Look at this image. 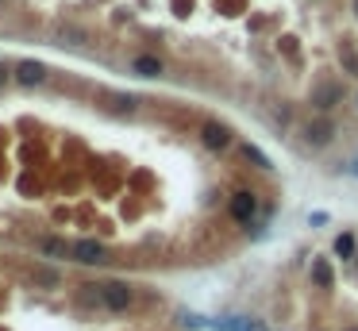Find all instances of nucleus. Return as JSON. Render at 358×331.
Returning a JSON list of instances; mask_svg holds the SVG:
<instances>
[{"label":"nucleus","mask_w":358,"mask_h":331,"mask_svg":"<svg viewBox=\"0 0 358 331\" xmlns=\"http://www.w3.org/2000/svg\"><path fill=\"white\" fill-rule=\"evenodd\" d=\"M97 300H100V308H104V312L124 316L127 308L135 305V289L124 282V277H108V282L97 285Z\"/></svg>","instance_id":"obj_1"},{"label":"nucleus","mask_w":358,"mask_h":331,"mask_svg":"<svg viewBox=\"0 0 358 331\" xmlns=\"http://www.w3.org/2000/svg\"><path fill=\"white\" fill-rule=\"evenodd\" d=\"M70 262H77V266H104V262H112V250L104 247L100 239H74V243H70Z\"/></svg>","instance_id":"obj_2"},{"label":"nucleus","mask_w":358,"mask_h":331,"mask_svg":"<svg viewBox=\"0 0 358 331\" xmlns=\"http://www.w3.org/2000/svg\"><path fill=\"white\" fill-rule=\"evenodd\" d=\"M227 212H231L235 224L250 227V224H254V216H259V193L235 189V193H231V200H227Z\"/></svg>","instance_id":"obj_3"},{"label":"nucleus","mask_w":358,"mask_h":331,"mask_svg":"<svg viewBox=\"0 0 358 331\" xmlns=\"http://www.w3.org/2000/svg\"><path fill=\"white\" fill-rule=\"evenodd\" d=\"M200 143H204V150H212V154H224L235 143V131L227 124H220V120H209V124L200 127Z\"/></svg>","instance_id":"obj_4"},{"label":"nucleus","mask_w":358,"mask_h":331,"mask_svg":"<svg viewBox=\"0 0 358 331\" xmlns=\"http://www.w3.org/2000/svg\"><path fill=\"white\" fill-rule=\"evenodd\" d=\"M47 74H50V70L42 66V62H35V58H24V62H16V66H12V81L24 85V89L42 85V81H47Z\"/></svg>","instance_id":"obj_5"},{"label":"nucleus","mask_w":358,"mask_h":331,"mask_svg":"<svg viewBox=\"0 0 358 331\" xmlns=\"http://www.w3.org/2000/svg\"><path fill=\"white\" fill-rule=\"evenodd\" d=\"M335 139V124H332V116H312L309 124H304V143L309 147H327V143Z\"/></svg>","instance_id":"obj_6"},{"label":"nucleus","mask_w":358,"mask_h":331,"mask_svg":"<svg viewBox=\"0 0 358 331\" xmlns=\"http://www.w3.org/2000/svg\"><path fill=\"white\" fill-rule=\"evenodd\" d=\"M35 255H42L47 262H62L70 258V243L62 235H35Z\"/></svg>","instance_id":"obj_7"},{"label":"nucleus","mask_w":358,"mask_h":331,"mask_svg":"<svg viewBox=\"0 0 358 331\" xmlns=\"http://www.w3.org/2000/svg\"><path fill=\"white\" fill-rule=\"evenodd\" d=\"M31 282H35V289H62V270L54 262H35Z\"/></svg>","instance_id":"obj_8"},{"label":"nucleus","mask_w":358,"mask_h":331,"mask_svg":"<svg viewBox=\"0 0 358 331\" xmlns=\"http://www.w3.org/2000/svg\"><path fill=\"white\" fill-rule=\"evenodd\" d=\"M127 70L139 74V77H162V74H166V62H162L158 54H135Z\"/></svg>","instance_id":"obj_9"},{"label":"nucleus","mask_w":358,"mask_h":331,"mask_svg":"<svg viewBox=\"0 0 358 331\" xmlns=\"http://www.w3.org/2000/svg\"><path fill=\"white\" fill-rule=\"evenodd\" d=\"M312 285H316V289H332L335 285V270H332V262H327V255L312 262Z\"/></svg>","instance_id":"obj_10"},{"label":"nucleus","mask_w":358,"mask_h":331,"mask_svg":"<svg viewBox=\"0 0 358 331\" xmlns=\"http://www.w3.org/2000/svg\"><path fill=\"white\" fill-rule=\"evenodd\" d=\"M239 154L247 158V162L254 166V170H266V174L274 170V162H270V154H266V150H259L254 143H239Z\"/></svg>","instance_id":"obj_11"},{"label":"nucleus","mask_w":358,"mask_h":331,"mask_svg":"<svg viewBox=\"0 0 358 331\" xmlns=\"http://www.w3.org/2000/svg\"><path fill=\"white\" fill-rule=\"evenodd\" d=\"M355 255H358V235L355 232L335 235V258H355Z\"/></svg>","instance_id":"obj_12"},{"label":"nucleus","mask_w":358,"mask_h":331,"mask_svg":"<svg viewBox=\"0 0 358 331\" xmlns=\"http://www.w3.org/2000/svg\"><path fill=\"white\" fill-rule=\"evenodd\" d=\"M339 97H343V89H339V85H324V89L316 92V108H320V112H327V108H332L327 100H339Z\"/></svg>","instance_id":"obj_13"},{"label":"nucleus","mask_w":358,"mask_h":331,"mask_svg":"<svg viewBox=\"0 0 358 331\" xmlns=\"http://www.w3.org/2000/svg\"><path fill=\"white\" fill-rule=\"evenodd\" d=\"M216 328L220 331H250V320H247V316H224Z\"/></svg>","instance_id":"obj_14"},{"label":"nucleus","mask_w":358,"mask_h":331,"mask_svg":"<svg viewBox=\"0 0 358 331\" xmlns=\"http://www.w3.org/2000/svg\"><path fill=\"white\" fill-rule=\"evenodd\" d=\"M58 39H70V47H85V39H89V35L77 31V27H58Z\"/></svg>","instance_id":"obj_15"},{"label":"nucleus","mask_w":358,"mask_h":331,"mask_svg":"<svg viewBox=\"0 0 358 331\" xmlns=\"http://www.w3.org/2000/svg\"><path fill=\"white\" fill-rule=\"evenodd\" d=\"M339 58H343V70L358 77V58H355V54H350V47H343V50H339Z\"/></svg>","instance_id":"obj_16"},{"label":"nucleus","mask_w":358,"mask_h":331,"mask_svg":"<svg viewBox=\"0 0 358 331\" xmlns=\"http://www.w3.org/2000/svg\"><path fill=\"white\" fill-rule=\"evenodd\" d=\"M12 81V62H0V89Z\"/></svg>","instance_id":"obj_17"},{"label":"nucleus","mask_w":358,"mask_h":331,"mask_svg":"<svg viewBox=\"0 0 358 331\" xmlns=\"http://www.w3.org/2000/svg\"><path fill=\"white\" fill-rule=\"evenodd\" d=\"M181 323H185V328H200L204 320H200V316H189V312H185V316H181Z\"/></svg>","instance_id":"obj_18"},{"label":"nucleus","mask_w":358,"mask_h":331,"mask_svg":"<svg viewBox=\"0 0 358 331\" xmlns=\"http://www.w3.org/2000/svg\"><path fill=\"white\" fill-rule=\"evenodd\" d=\"M347 166H350V177H358V150H355V158H350Z\"/></svg>","instance_id":"obj_19"},{"label":"nucleus","mask_w":358,"mask_h":331,"mask_svg":"<svg viewBox=\"0 0 358 331\" xmlns=\"http://www.w3.org/2000/svg\"><path fill=\"white\" fill-rule=\"evenodd\" d=\"M250 331H270V328H266L262 320H250Z\"/></svg>","instance_id":"obj_20"},{"label":"nucleus","mask_w":358,"mask_h":331,"mask_svg":"<svg viewBox=\"0 0 358 331\" xmlns=\"http://www.w3.org/2000/svg\"><path fill=\"white\" fill-rule=\"evenodd\" d=\"M355 16H358V0H355Z\"/></svg>","instance_id":"obj_21"},{"label":"nucleus","mask_w":358,"mask_h":331,"mask_svg":"<svg viewBox=\"0 0 358 331\" xmlns=\"http://www.w3.org/2000/svg\"><path fill=\"white\" fill-rule=\"evenodd\" d=\"M355 258H358V255H355ZM355 270H358V262H355Z\"/></svg>","instance_id":"obj_22"},{"label":"nucleus","mask_w":358,"mask_h":331,"mask_svg":"<svg viewBox=\"0 0 358 331\" xmlns=\"http://www.w3.org/2000/svg\"><path fill=\"white\" fill-rule=\"evenodd\" d=\"M347 331H358V328H347Z\"/></svg>","instance_id":"obj_23"}]
</instances>
